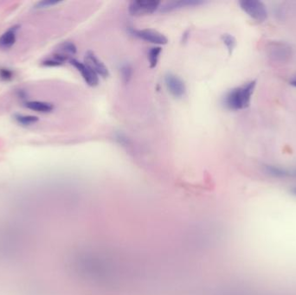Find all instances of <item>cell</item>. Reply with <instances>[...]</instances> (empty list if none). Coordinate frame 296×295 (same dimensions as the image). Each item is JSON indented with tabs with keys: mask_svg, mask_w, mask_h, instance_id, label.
<instances>
[{
	"mask_svg": "<svg viewBox=\"0 0 296 295\" xmlns=\"http://www.w3.org/2000/svg\"><path fill=\"white\" fill-rule=\"evenodd\" d=\"M204 2L200 0H179V1H172L164 4L163 6L160 7L161 11L163 12H169L173 10H179L182 8H186V7L197 6L203 4Z\"/></svg>",
	"mask_w": 296,
	"mask_h": 295,
	"instance_id": "9",
	"label": "cell"
},
{
	"mask_svg": "<svg viewBox=\"0 0 296 295\" xmlns=\"http://www.w3.org/2000/svg\"><path fill=\"white\" fill-rule=\"evenodd\" d=\"M161 51H162V48L160 47V46L152 48L150 50L149 52H148V61H149L150 68H153L156 67Z\"/></svg>",
	"mask_w": 296,
	"mask_h": 295,
	"instance_id": "16",
	"label": "cell"
},
{
	"mask_svg": "<svg viewBox=\"0 0 296 295\" xmlns=\"http://www.w3.org/2000/svg\"><path fill=\"white\" fill-rule=\"evenodd\" d=\"M222 41L227 48L229 54L232 55L237 46V39L232 35L224 34L222 36Z\"/></svg>",
	"mask_w": 296,
	"mask_h": 295,
	"instance_id": "17",
	"label": "cell"
},
{
	"mask_svg": "<svg viewBox=\"0 0 296 295\" xmlns=\"http://www.w3.org/2000/svg\"><path fill=\"white\" fill-rule=\"evenodd\" d=\"M66 61H68L66 58L55 52L54 54L52 55L51 57L43 61V65L50 66V67L60 66V65L63 64Z\"/></svg>",
	"mask_w": 296,
	"mask_h": 295,
	"instance_id": "14",
	"label": "cell"
},
{
	"mask_svg": "<svg viewBox=\"0 0 296 295\" xmlns=\"http://www.w3.org/2000/svg\"><path fill=\"white\" fill-rule=\"evenodd\" d=\"M165 84L171 95L175 98H181L186 93V87L183 80L173 73L165 75Z\"/></svg>",
	"mask_w": 296,
	"mask_h": 295,
	"instance_id": "5",
	"label": "cell"
},
{
	"mask_svg": "<svg viewBox=\"0 0 296 295\" xmlns=\"http://www.w3.org/2000/svg\"><path fill=\"white\" fill-rule=\"evenodd\" d=\"M18 25H15L7 30L1 37H0V49L8 50L13 46L16 39L17 33L18 31Z\"/></svg>",
	"mask_w": 296,
	"mask_h": 295,
	"instance_id": "10",
	"label": "cell"
},
{
	"mask_svg": "<svg viewBox=\"0 0 296 295\" xmlns=\"http://www.w3.org/2000/svg\"><path fill=\"white\" fill-rule=\"evenodd\" d=\"M12 72L8 68H0V78L3 79L4 81H9L12 78Z\"/></svg>",
	"mask_w": 296,
	"mask_h": 295,
	"instance_id": "20",
	"label": "cell"
},
{
	"mask_svg": "<svg viewBox=\"0 0 296 295\" xmlns=\"http://www.w3.org/2000/svg\"><path fill=\"white\" fill-rule=\"evenodd\" d=\"M61 1H54V0H45V1H41L38 2L35 8L36 9H45V8H48V7L54 6L57 5L58 3H61Z\"/></svg>",
	"mask_w": 296,
	"mask_h": 295,
	"instance_id": "19",
	"label": "cell"
},
{
	"mask_svg": "<svg viewBox=\"0 0 296 295\" xmlns=\"http://www.w3.org/2000/svg\"><path fill=\"white\" fill-rule=\"evenodd\" d=\"M290 84L294 87V88H296V76H294L293 78L291 79L290 81Z\"/></svg>",
	"mask_w": 296,
	"mask_h": 295,
	"instance_id": "21",
	"label": "cell"
},
{
	"mask_svg": "<svg viewBox=\"0 0 296 295\" xmlns=\"http://www.w3.org/2000/svg\"><path fill=\"white\" fill-rule=\"evenodd\" d=\"M56 53L61 55L69 61L71 59L72 56H74L76 53V47L71 42H65L58 48Z\"/></svg>",
	"mask_w": 296,
	"mask_h": 295,
	"instance_id": "13",
	"label": "cell"
},
{
	"mask_svg": "<svg viewBox=\"0 0 296 295\" xmlns=\"http://www.w3.org/2000/svg\"><path fill=\"white\" fill-rule=\"evenodd\" d=\"M239 6L248 17L257 22H264L269 16L265 3L260 0H241Z\"/></svg>",
	"mask_w": 296,
	"mask_h": 295,
	"instance_id": "3",
	"label": "cell"
},
{
	"mask_svg": "<svg viewBox=\"0 0 296 295\" xmlns=\"http://www.w3.org/2000/svg\"><path fill=\"white\" fill-rule=\"evenodd\" d=\"M290 193L292 194L293 196L296 197V186H294L291 188V190H290Z\"/></svg>",
	"mask_w": 296,
	"mask_h": 295,
	"instance_id": "22",
	"label": "cell"
},
{
	"mask_svg": "<svg viewBox=\"0 0 296 295\" xmlns=\"http://www.w3.org/2000/svg\"><path fill=\"white\" fill-rule=\"evenodd\" d=\"M290 177H296V169L290 171Z\"/></svg>",
	"mask_w": 296,
	"mask_h": 295,
	"instance_id": "23",
	"label": "cell"
},
{
	"mask_svg": "<svg viewBox=\"0 0 296 295\" xmlns=\"http://www.w3.org/2000/svg\"><path fill=\"white\" fill-rule=\"evenodd\" d=\"M14 119L18 124L22 126H31L38 121V117L32 116H25V115H15Z\"/></svg>",
	"mask_w": 296,
	"mask_h": 295,
	"instance_id": "15",
	"label": "cell"
},
{
	"mask_svg": "<svg viewBox=\"0 0 296 295\" xmlns=\"http://www.w3.org/2000/svg\"><path fill=\"white\" fill-rule=\"evenodd\" d=\"M68 61L74 68H76L77 71L80 72L82 78L84 79V81H85L87 84L90 86V87H96L99 84L98 75L93 71L92 69L89 68L88 65L83 63L82 61L76 60V59H74V58H71Z\"/></svg>",
	"mask_w": 296,
	"mask_h": 295,
	"instance_id": "6",
	"label": "cell"
},
{
	"mask_svg": "<svg viewBox=\"0 0 296 295\" xmlns=\"http://www.w3.org/2000/svg\"><path fill=\"white\" fill-rule=\"evenodd\" d=\"M266 51L268 57L277 62H287L293 57V49L285 42H269Z\"/></svg>",
	"mask_w": 296,
	"mask_h": 295,
	"instance_id": "2",
	"label": "cell"
},
{
	"mask_svg": "<svg viewBox=\"0 0 296 295\" xmlns=\"http://www.w3.org/2000/svg\"><path fill=\"white\" fill-rule=\"evenodd\" d=\"M264 173L269 176L275 177V178H286L290 177V170L283 168L282 167L275 166V165H265L263 166Z\"/></svg>",
	"mask_w": 296,
	"mask_h": 295,
	"instance_id": "11",
	"label": "cell"
},
{
	"mask_svg": "<svg viewBox=\"0 0 296 295\" xmlns=\"http://www.w3.org/2000/svg\"><path fill=\"white\" fill-rule=\"evenodd\" d=\"M132 33L134 37L140 38L144 41L149 42L151 44L165 45L168 43V39L165 35L154 30H150V29L133 30Z\"/></svg>",
	"mask_w": 296,
	"mask_h": 295,
	"instance_id": "7",
	"label": "cell"
},
{
	"mask_svg": "<svg viewBox=\"0 0 296 295\" xmlns=\"http://www.w3.org/2000/svg\"><path fill=\"white\" fill-rule=\"evenodd\" d=\"M160 2L154 0H139L131 2L128 7L129 13L133 16L140 17L155 12L160 8Z\"/></svg>",
	"mask_w": 296,
	"mask_h": 295,
	"instance_id": "4",
	"label": "cell"
},
{
	"mask_svg": "<svg viewBox=\"0 0 296 295\" xmlns=\"http://www.w3.org/2000/svg\"><path fill=\"white\" fill-rule=\"evenodd\" d=\"M24 106L27 109L38 113H50L54 109V106L52 105L51 103L45 102H38V101L26 102Z\"/></svg>",
	"mask_w": 296,
	"mask_h": 295,
	"instance_id": "12",
	"label": "cell"
},
{
	"mask_svg": "<svg viewBox=\"0 0 296 295\" xmlns=\"http://www.w3.org/2000/svg\"><path fill=\"white\" fill-rule=\"evenodd\" d=\"M84 60H85V64L88 65L89 68L97 75H101L103 78L109 76V68L92 51H88L86 53Z\"/></svg>",
	"mask_w": 296,
	"mask_h": 295,
	"instance_id": "8",
	"label": "cell"
},
{
	"mask_svg": "<svg viewBox=\"0 0 296 295\" xmlns=\"http://www.w3.org/2000/svg\"><path fill=\"white\" fill-rule=\"evenodd\" d=\"M256 84V81L252 80L239 87L232 88L224 97L225 108L232 111L247 109L251 102Z\"/></svg>",
	"mask_w": 296,
	"mask_h": 295,
	"instance_id": "1",
	"label": "cell"
},
{
	"mask_svg": "<svg viewBox=\"0 0 296 295\" xmlns=\"http://www.w3.org/2000/svg\"><path fill=\"white\" fill-rule=\"evenodd\" d=\"M120 73H121V78H122L123 82L125 83L129 82L130 79L132 77V74H133L132 67L129 64L123 65L120 69Z\"/></svg>",
	"mask_w": 296,
	"mask_h": 295,
	"instance_id": "18",
	"label": "cell"
}]
</instances>
